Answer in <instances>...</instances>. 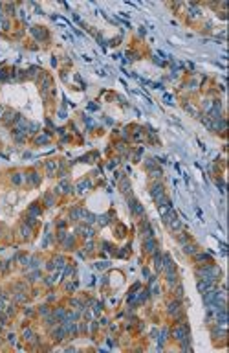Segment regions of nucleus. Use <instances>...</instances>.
<instances>
[{
  "instance_id": "4",
  "label": "nucleus",
  "mask_w": 229,
  "mask_h": 353,
  "mask_svg": "<svg viewBox=\"0 0 229 353\" xmlns=\"http://www.w3.org/2000/svg\"><path fill=\"white\" fill-rule=\"evenodd\" d=\"M130 208H132V212L136 213V215H143V206H141L139 202H136V200H130Z\"/></svg>"
},
{
  "instance_id": "6",
  "label": "nucleus",
  "mask_w": 229,
  "mask_h": 353,
  "mask_svg": "<svg viewBox=\"0 0 229 353\" xmlns=\"http://www.w3.org/2000/svg\"><path fill=\"white\" fill-rule=\"evenodd\" d=\"M167 283H169V287L176 285V272H174V270H169L167 272Z\"/></svg>"
},
{
  "instance_id": "2",
  "label": "nucleus",
  "mask_w": 229,
  "mask_h": 353,
  "mask_svg": "<svg viewBox=\"0 0 229 353\" xmlns=\"http://www.w3.org/2000/svg\"><path fill=\"white\" fill-rule=\"evenodd\" d=\"M156 248H158L156 241L152 239V237H147V239H145V250H147L149 254H154V252H156Z\"/></svg>"
},
{
  "instance_id": "22",
  "label": "nucleus",
  "mask_w": 229,
  "mask_h": 353,
  "mask_svg": "<svg viewBox=\"0 0 229 353\" xmlns=\"http://www.w3.org/2000/svg\"><path fill=\"white\" fill-rule=\"evenodd\" d=\"M176 296H178V298H181V296H183V291H181V287H178V289H176Z\"/></svg>"
},
{
  "instance_id": "14",
  "label": "nucleus",
  "mask_w": 229,
  "mask_h": 353,
  "mask_svg": "<svg viewBox=\"0 0 229 353\" xmlns=\"http://www.w3.org/2000/svg\"><path fill=\"white\" fill-rule=\"evenodd\" d=\"M150 177L152 178H159L161 177V169H150Z\"/></svg>"
},
{
  "instance_id": "7",
  "label": "nucleus",
  "mask_w": 229,
  "mask_h": 353,
  "mask_svg": "<svg viewBox=\"0 0 229 353\" xmlns=\"http://www.w3.org/2000/svg\"><path fill=\"white\" fill-rule=\"evenodd\" d=\"M196 250H198V247H196V245H185V247H183V252L189 254V256L196 254Z\"/></svg>"
},
{
  "instance_id": "18",
  "label": "nucleus",
  "mask_w": 229,
  "mask_h": 353,
  "mask_svg": "<svg viewBox=\"0 0 229 353\" xmlns=\"http://www.w3.org/2000/svg\"><path fill=\"white\" fill-rule=\"evenodd\" d=\"M39 313H40V315H44V316H46V315H48V307H46V305H42V307H40V311H39Z\"/></svg>"
},
{
  "instance_id": "8",
  "label": "nucleus",
  "mask_w": 229,
  "mask_h": 353,
  "mask_svg": "<svg viewBox=\"0 0 229 353\" xmlns=\"http://www.w3.org/2000/svg\"><path fill=\"white\" fill-rule=\"evenodd\" d=\"M178 309H180V302H172V304H169V313L174 316L178 313Z\"/></svg>"
},
{
  "instance_id": "16",
  "label": "nucleus",
  "mask_w": 229,
  "mask_h": 353,
  "mask_svg": "<svg viewBox=\"0 0 229 353\" xmlns=\"http://www.w3.org/2000/svg\"><path fill=\"white\" fill-rule=\"evenodd\" d=\"M178 241H180V243H187V241H189V237H187V234H180V237H178Z\"/></svg>"
},
{
  "instance_id": "10",
  "label": "nucleus",
  "mask_w": 229,
  "mask_h": 353,
  "mask_svg": "<svg viewBox=\"0 0 229 353\" xmlns=\"http://www.w3.org/2000/svg\"><path fill=\"white\" fill-rule=\"evenodd\" d=\"M20 232H22V235L28 239L29 235H31V228H29V224H22V226H20Z\"/></svg>"
},
{
  "instance_id": "12",
  "label": "nucleus",
  "mask_w": 229,
  "mask_h": 353,
  "mask_svg": "<svg viewBox=\"0 0 229 353\" xmlns=\"http://www.w3.org/2000/svg\"><path fill=\"white\" fill-rule=\"evenodd\" d=\"M53 316H55V318H64V316H66V311H64L62 307H59L57 311H55V315H53Z\"/></svg>"
},
{
  "instance_id": "1",
  "label": "nucleus",
  "mask_w": 229,
  "mask_h": 353,
  "mask_svg": "<svg viewBox=\"0 0 229 353\" xmlns=\"http://www.w3.org/2000/svg\"><path fill=\"white\" fill-rule=\"evenodd\" d=\"M150 195H152V199H159V197H163V195H165V193H163V184H154V186H152L150 188Z\"/></svg>"
},
{
  "instance_id": "13",
  "label": "nucleus",
  "mask_w": 229,
  "mask_h": 353,
  "mask_svg": "<svg viewBox=\"0 0 229 353\" xmlns=\"http://www.w3.org/2000/svg\"><path fill=\"white\" fill-rule=\"evenodd\" d=\"M161 259H163V256H156V258H154V265H156V270H161Z\"/></svg>"
},
{
  "instance_id": "20",
  "label": "nucleus",
  "mask_w": 229,
  "mask_h": 353,
  "mask_svg": "<svg viewBox=\"0 0 229 353\" xmlns=\"http://www.w3.org/2000/svg\"><path fill=\"white\" fill-rule=\"evenodd\" d=\"M99 223H101V224H106V223H108V217H106V215H101V217H99Z\"/></svg>"
},
{
  "instance_id": "5",
  "label": "nucleus",
  "mask_w": 229,
  "mask_h": 353,
  "mask_svg": "<svg viewBox=\"0 0 229 353\" xmlns=\"http://www.w3.org/2000/svg\"><path fill=\"white\" fill-rule=\"evenodd\" d=\"M31 33H33V37H37V39H40V41H44V39H46V31H44V28H33V29H31Z\"/></svg>"
},
{
  "instance_id": "11",
  "label": "nucleus",
  "mask_w": 229,
  "mask_h": 353,
  "mask_svg": "<svg viewBox=\"0 0 229 353\" xmlns=\"http://www.w3.org/2000/svg\"><path fill=\"white\" fill-rule=\"evenodd\" d=\"M13 116H15V112H13V111L4 112V122H6V123H11V122H13Z\"/></svg>"
},
{
  "instance_id": "15",
  "label": "nucleus",
  "mask_w": 229,
  "mask_h": 353,
  "mask_svg": "<svg viewBox=\"0 0 229 353\" xmlns=\"http://www.w3.org/2000/svg\"><path fill=\"white\" fill-rule=\"evenodd\" d=\"M29 177H31V184H39V180H40V178H39V175H37V173H31Z\"/></svg>"
},
{
  "instance_id": "21",
  "label": "nucleus",
  "mask_w": 229,
  "mask_h": 353,
  "mask_svg": "<svg viewBox=\"0 0 229 353\" xmlns=\"http://www.w3.org/2000/svg\"><path fill=\"white\" fill-rule=\"evenodd\" d=\"M147 167H149V169H150V167H154V160H152V158H149V160H147Z\"/></svg>"
},
{
  "instance_id": "19",
  "label": "nucleus",
  "mask_w": 229,
  "mask_h": 353,
  "mask_svg": "<svg viewBox=\"0 0 229 353\" xmlns=\"http://www.w3.org/2000/svg\"><path fill=\"white\" fill-rule=\"evenodd\" d=\"M40 278V272H35V274H31V282H37Z\"/></svg>"
},
{
  "instance_id": "9",
  "label": "nucleus",
  "mask_w": 229,
  "mask_h": 353,
  "mask_svg": "<svg viewBox=\"0 0 229 353\" xmlns=\"http://www.w3.org/2000/svg\"><path fill=\"white\" fill-rule=\"evenodd\" d=\"M194 258H196V261L205 263V261H209V259H211V256H209V254H194Z\"/></svg>"
},
{
  "instance_id": "17",
  "label": "nucleus",
  "mask_w": 229,
  "mask_h": 353,
  "mask_svg": "<svg viewBox=\"0 0 229 353\" xmlns=\"http://www.w3.org/2000/svg\"><path fill=\"white\" fill-rule=\"evenodd\" d=\"M167 335H169V331H167V329H163V331H161V338H159V342H165V340H167Z\"/></svg>"
},
{
  "instance_id": "3",
  "label": "nucleus",
  "mask_w": 229,
  "mask_h": 353,
  "mask_svg": "<svg viewBox=\"0 0 229 353\" xmlns=\"http://www.w3.org/2000/svg\"><path fill=\"white\" fill-rule=\"evenodd\" d=\"M185 333H187V327H185V326H180V327H176V329H174V338H176V340H183L185 338Z\"/></svg>"
}]
</instances>
